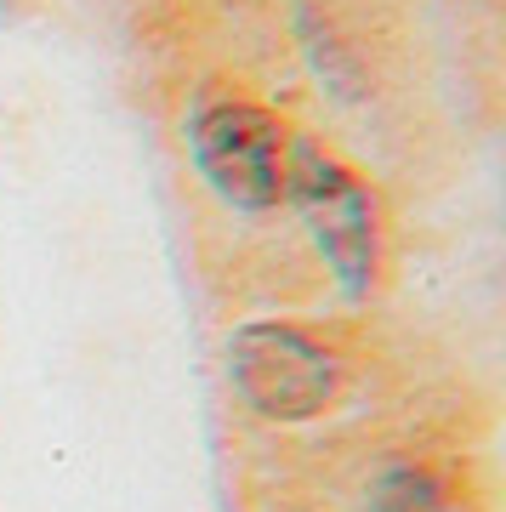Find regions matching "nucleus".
Returning a JSON list of instances; mask_svg holds the SVG:
<instances>
[{
  "instance_id": "obj_1",
  "label": "nucleus",
  "mask_w": 506,
  "mask_h": 512,
  "mask_svg": "<svg viewBox=\"0 0 506 512\" xmlns=\"http://www.w3.org/2000/svg\"><path fill=\"white\" fill-rule=\"evenodd\" d=\"M234 387L262 416H313L336 387L330 353L290 325H251L228 348Z\"/></svg>"
},
{
  "instance_id": "obj_2",
  "label": "nucleus",
  "mask_w": 506,
  "mask_h": 512,
  "mask_svg": "<svg viewBox=\"0 0 506 512\" xmlns=\"http://www.w3.org/2000/svg\"><path fill=\"white\" fill-rule=\"evenodd\" d=\"M199 171L222 200L262 211L285 194V126L251 103H222L194 126Z\"/></svg>"
},
{
  "instance_id": "obj_3",
  "label": "nucleus",
  "mask_w": 506,
  "mask_h": 512,
  "mask_svg": "<svg viewBox=\"0 0 506 512\" xmlns=\"http://www.w3.org/2000/svg\"><path fill=\"white\" fill-rule=\"evenodd\" d=\"M285 188L302 200L325 256L336 262V274L347 285H364L376 268V205H370V194L313 143H296L285 154Z\"/></svg>"
},
{
  "instance_id": "obj_4",
  "label": "nucleus",
  "mask_w": 506,
  "mask_h": 512,
  "mask_svg": "<svg viewBox=\"0 0 506 512\" xmlns=\"http://www.w3.org/2000/svg\"><path fill=\"white\" fill-rule=\"evenodd\" d=\"M381 512H467V507L427 473H393L381 484Z\"/></svg>"
}]
</instances>
